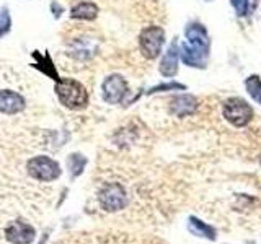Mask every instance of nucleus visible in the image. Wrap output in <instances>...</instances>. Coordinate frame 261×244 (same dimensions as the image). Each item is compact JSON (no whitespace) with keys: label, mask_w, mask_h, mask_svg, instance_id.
<instances>
[{"label":"nucleus","mask_w":261,"mask_h":244,"mask_svg":"<svg viewBox=\"0 0 261 244\" xmlns=\"http://www.w3.org/2000/svg\"><path fill=\"white\" fill-rule=\"evenodd\" d=\"M186 41L179 46L181 60L196 69H204L209 59V36L206 28L199 23H190L186 26Z\"/></svg>","instance_id":"obj_1"},{"label":"nucleus","mask_w":261,"mask_h":244,"mask_svg":"<svg viewBox=\"0 0 261 244\" xmlns=\"http://www.w3.org/2000/svg\"><path fill=\"white\" fill-rule=\"evenodd\" d=\"M54 92L64 108L72 111L85 109L88 104V92L79 80L70 77H61L56 81Z\"/></svg>","instance_id":"obj_2"},{"label":"nucleus","mask_w":261,"mask_h":244,"mask_svg":"<svg viewBox=\"0 0 261 244\" xmlns=\"http://www.w3.org/2000/svg\"><path fill=\"white\" fill-rule=\"evenodd\" d=\"M27 169L28 174L36 179V181H43V182H51L56 181L57 177L61 176V165L56 160L44 157V155H38V157H33L27 163Z\"/></svg>","instance_id":"obj_3"},{"label":"nucleus","mask_w":261,"mask_h":244,"mask_svg":"<svg viewBox=\"0 0 261 244\" xmlns=\"http://www.w3.org/2000/svg\"><path fill=\"white\" fill-rule=\"evenodd\" d=\"M163 43H165V29L162 26H147L139 35V47L145 59L153 60L162 52Z\"/></svg>","instance_id":"obj_4"},{"label":"nucleus","mask_w":261,"mask_h":244,"mask_svg":"<svg viewBox=\"0 0 261 244\" xmlns=\"http://www.w3.org/2000/svg\"><path fill=\"white\" fill-rule=\"evenodd\" d=\"M224 117L235 127H245L253 117L251 106L242 98H230L224 103Z\"/></svg>","instance_id":"obj_5"},{"label":"nucleus","mask_w":261,"mask_h":244,"mask_svg":"<svg viewBox=\"0 0 261 244\" xmlns=\"http://www.w3.org/2000/svg\"><path fill=\"white\" fill-rule=\"evenodd\" d=\"M101 95L105 103L108 104H119L124 101L127 95V81L119 73H111L101 83Z\"/></svg>","instance_id":"obj_6"},{"label":"nucleus","mask_w":261,"mask_h":244,"mask_svg":"<svg viewBox=\"0 0 261 244\" xmlns=\"http://www.w3.org/2000/svg\"><path fill=\"white\" fill-rule=\"evenodd\" d=\"M100 199L101 207L106 211H118L121 208L126 207L127 203V194L124 191V187L118 182H111V184H106L103 186V189L100 191Z\"/></svg>","instance_id":"obj_7"},{"label":"nucleus","mask_w":261,"mask_h":244,"mask_svg":"<svg viewBox=\"0 0 261 244\" xmlns=\"http://www.w3.org/2000/svg\"><path fill=\"white\" fill-rule=\"evenodd\" d=\"M35 228L21 222V220H15V222L8 223V226L5 228V238L12 244H31L35 241Z\"/></svg>","instance_id":"obj_8"},{"label":"nucleus","mask_w":261,"mask_h":244,"mask_svg":"<svg viewBox=\"0 0 261 244\" xmlns=\"http://www.w3.org/2000/svg\"><path fill=\"white\" fill-rule=\"evenodd\" d=\"M27 109V100L15 89H0V112L15 116Z\"/></svg>","instance_id":"obj_9"},{"label":"nucleus","mask_w":261,"mask_h":244,"mask_svg":"<svg viewBox=\"0 0 261 244\" xmlns=\"http://www.w3.org/2000/svg\"><path fill=\"white\" fill-rule=\"evenodd\" d=\"M198 109V100L191 95H178L170 101V112L175 117H186Z\"/></svg>","instance_id":"obj_10"},{"label":"nucleus","mask_w":261,"mask_h":244,"mask_svg":"<svg viewBox=\"0 0 261 244\" xmlns=\"http://www.w3.org/2000/svg\"><path fill=\"white\" fill-rule=\"evenodd\" d=\"M178 59H179V46H178V41H173L170 44V47L167 49L165 55L160 62V73L163 77L167 78H173L176 73H178Z\"/></svg>","instance_id":"obj_11"},{"label":"nucleus","mask_w":261,"mask_h":244,"mask_svg":"<svg viewBox=\"0 0 261 244\" xmlns=\"http://www.w3.org/2000/svg\"><path fill=\"white\" fill-rule=\"evenodd\" d=\"M33 67L35 69H38L39 72H43L46 77H49L51 80H54V81H57L61 77H59V73H57V70H56V65H54V62H53V57H51V54H49L47 51L44 52V54H41L39 51H33Z\"/></svg>","instance_id":"obj_12"},{"label":"nucleus","mask_w":261,"mask_h":244,"mask_svg":"<svg viewBox=\"0 0 261 244\" xmlns=\"http://www.w3.org/2000/svg\"><path fill=\"white\" fill-rule=\"evenodd\" d=\"M98 5L95 2H90V0H84V2L75 4L69 12V16L72 20H79V21H93L98 16Z\"/></svg>","instance_id":"obj_13"},{"label":"nucleus","mask_w":261,"mask_h":244,"mask_svg":"<svg viewBox=\"0 0 261 244\" xmlns=\"http://www.w3.org/2000/svg\"><path fill=\"white\" fill-rule=\"evenodd\" d=\"M190 231L196 236H201V238H207L211 241H214L217 236H216V230L212 226L206 225L204 222H201V220H198L196 217H191L190 218Z\"/></svg>","instance_id":"obj_14"},{"label":"nucleus","mask_w":261,"mask_h":244,"mask_svg":"<svg viewBox=\"0 0 261 244\" xmlns=\"http://www.w3.org/2000/svg\"><path fill=\"white\" fill-rule=\"evenodd\" d=\"M87 165V158L80 153H72L67 157V169L72 176V179H75L84 173V168Z\"/></svg>","instance_id":"obj_15"},{"label":"nucleus","mask_w":261,"mask_h":244,"mask_svg":"<svg viewBox=\"0 0 261 244\" xmlns=\"http://www.w3.org/2000/svg\"><path fill=\"white\" fill-rule=\"evenodd\" d=\"M245 88L253 100L261 106V78L258 75H250L245 80Z\"/></svg>","instance_id":"obj_16"},{"label":"nucleus","mask_w":261,"mask_h":244,"mask_svg":"<svg viewBox=\"0 0 261 244\" xmlns=\"http://www.w3.org/2000/svg\"><path fill=\"white\" fill-rule=\"evenodd\" d=\"M12 31V15L7 5H0V39Z\"/></svg>","instance_id":"obj_17"},{"label":"nucleus","mask_w":261,"mask_h":244,"mask_svg":"<svg viewBox=\"0 0 261 244\" xmlns=\"http://www.w3.org/2000/svg\"><path fill=\"white\" fill-rule=\"evenodd\" d=\"M185 88L186 86L181 85V83H176V81H170V83H162V85H157V86L150 88L149 95H152V93H160V92H168V89H185Z\"/></svg>","instance_id":"obj_18"},{"label":"nucleus","mask_w":261,"mask_h":244,"mask_svg":"<svg viewBox=\"0 0 261 244\" xmlns=\"http://www.w3.org/2000/svg\"><path fill=\"white\" fill-rule=\"evenodd\" d=\"M230 2L239 16H243L248 13V0H230Z\"/></svg>","instance_id":"obj_19"},{"label":"nucleus","mask_w":261,"mask_h":244,"mask_svg":"<svg viewBox=\"0 0 261 244\" xmlns=\"http://www.w3.org/2000/svg\"><path fill=\"white\" fill-rule=\"evenodd\" d=\"M64 12H65V8L59 2H56V0H54V2H51V13H53V16L56 20H59Z\"/></svg>","instance_id":"obj_20"},{"label":"nucleus","mask_w":261,"mask_h":244,"mask_svg":"<svg viewBox=\"0 0 261 244\" xmlns=\"http://www.w3.org/2000/svg\"><path fill=\"white\" fill-rule=\"evenodd\" d=\"M206 2H212V0H206Z\"/></svg>","instance_id":"obj_21"}]
</instances>
